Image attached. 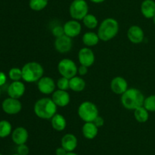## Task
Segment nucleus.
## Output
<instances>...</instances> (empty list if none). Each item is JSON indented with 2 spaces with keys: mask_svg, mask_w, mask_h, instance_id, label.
<instances>
[{
  "mask_svg": "<svg viewBox=\"0 0 155 155\" xmlns=\"http://www.w3.org/2000/svg\"><path fill=\"white\" fill-rule=\"evenodd\" d=\"M127 37L133 43L139 44L143 42L145 33L141 27L138 25H133L127 30Z\"/></svg>",
  "mask_w": 155,
  "mask_h": 155,
  "instance_id": "14",
  "label": "nucleus"
},
{
  "mask_svg": "<svg viewBox=\"0 0 155 155\" xmlns=\"http://www.w3.org/2000/svg\"><path fill=\"white\" fill-rule=\"evenodd\" d=\"M58 89L63 90V91H68L70 89V79L64 77H61L56 83Z\"/></svg>",
  "mask_w": 155,
  "mask_h": 155,
  "instance_id": "30",
  "label": "nucleus"
},
{
  "mask_svg": "<svg viewBox=\"0 0 155 155\" xmlns=\"http://www.w3.org/2000/svg\"><path fill=\"white\" fill-rule=\"evenodd\" d=\"M6 81H7L6 74L2 71H0V87L4 85L6 83Z\"/></svg>",
  "mask_w": 155,
  "mask_h": 155,
  "instance_id": "35",
  "label": "nucleus"
},
{
  "mask_svg": "<svg viewBox=\"0 0 155 155\" xmlns=\"http://www.w3.org/2000/svg\"><path fill=\"white\" fill-rule=\"evenodd\" d=\"M12 155H19L18 153H15V154H12Z\"/></svg>",
  "mask_w": 155,
  "mask_h": 155,
  "instance_id": "40",
  "label": "nucleus"
},
{
  "mask_svg": "<svg viewBox=\"0 0 155 155\" xmlns=\"http://www.w3.org/2000/svg\"><path fill=\"white\" fill-rule=\"evenodd\" d=\"M58 71L61 77L71 79L78 74V66L72 59L64 58L58 64Z\"/></svg>",
  "mask_w": 155,
  "mask_h": 155,
  "instance_id": "6",
  "label": "nucleus"
},
{
  "mask_svg": "<svg viewBox=\"0 0 155 155\" xmlns=\"http://www.w3.org/2000/svg\"><path fill=\"white\" fill-rule=\"evenodd\" d=\"M30 153V148L26 144H20L17 147V153L19 155H28Z\"/></svg>",
  "mask_w": 155,
  "mask_h": 155,
  "instance_id": "32",
  "label": "nucleus"
},
{
  "mask_svg": "<svg viewBox=\"0 0 155 155\" xmlns=\"http://www.w3.org/2000/svg\"><path fill=\"white\" fill-rule=\"evenodd\" d=\"M56 83L49 76H42L37 81V88L40 93L45 95L52 94L55 91Z\"/></svg>",
  "mask_w": 155,
  "mask_h": 155,
  "instance_id": "8",
  "label": "nucleus"
},
{
  "mask_svg": "<svg viewBox=\"0 0 155 155\" xmlns=\"http://www.w3.org/2000/svg\"><path fill=\"white\" fill-rule=\"evenodd\" d=\"M88 67L80 65L78 67V74L80 76H84L88 73Z\"/></svg>",
  "mask_w": 155,
  "mask_h": 155,
  "instance_id": "34",
  "label": "nucleus"
},
{
  "mask_svg": "<svg viewBox=\"0 0 155 155\" xmlns=\"http://www.w3.org/2000/svg\"><path fill=\"white\" fill-rule=\"evenodd\" d=\"M51 99L57 106L65 107L68 106L71 102V96L68 91L63 90H55L51 94Z\"/></svg>",
  "mask_w": 155,
  "mask_h": 155,
  "instance_id": "13",
  "label": "nucleus"
},
{
  "mask_svg": "<svg viewBox=\"0 0 155 155\" xmlns=\"http://www.w3.org/2000/svg\"><path fill=\"white\" fill-rule=\"evenodd\" d=\"M22 79L27 83L37 82L44 74V68L37 62H29L21 68Z\"/></svg>",
  "mask_w": 155,
  "mask_h": 155,
  "instance_id": "4",
  "label": "nucleus"
},
{
  "mask_svg": "<svg viewBox=\"0 0 155 155\" xmlns=\"http://www.w3.org/2000/svg\"><path fill=\"white\" fill-rule=\"evenodd\" d=\"M82 40H83V44L86 47L90 48L92 46H96L99 43L100 38L98 36V33H95V32L88 31L86 32L83 35Z\"/></svg>",
  "mask_w": 155,
  "mask_h": 155,
  "instance_id": "22",
  "label": "nucleus"
},
{
  "mask_svg": "<svg viewBox=\"0 0 155 155\" xmlns=\"http://www.w3.org/2000/svg\"><path fill=\"white\" fill-rule=\"evenodd\" d=\"M86 81L81 76H74L70 79V89L74 92H82L86 88Z\"/></svg>",
  "mask_w": 155,
  "mask_h": 155,
  "instance_id": "23",
  "label": "nucleus"
},
{
  "mask_svg": "<svg viewBox=\"0 0 155 155\" xmlns=\"http://www.w3.org/2000/svg\"><path fill=\"white\" fill-rule=\"evenodd\" d=\"M26 91L25 84L21 81H13L8 88V94L9 97H12L15 99L21 98L24 96Z\"/></svg>",
  "mask_w": 155,
  "mask_h": 155,
  "instance_id": "16",
  "label": "nucleus"
},
{
  "mask_svg": "<svg viewBox=\"0 0 155 155\" xmlns=\"http://www.w3.org/2000/svg\"><path fill=\"white\" fill-rule=\"evenodd\" d=\"M68 151L63 147H58L55 150V155H66Z\"/></svg>",
  "mask_w": 155,
  "mask_h": 155,
  "instance_id": "36",
  "label": "nucleus"
},
{
  "mask_svg": "<svg viewBox=\"0 0 155 155\" xmlns=\"http://www.w3.org/2000/svg\"><path fill=\"white\" fill-rule=\"evenodd\" d=\"M2 110L8 115H15L19 113L22 109V104L19 99H15L12 97L6 98L2 104Z\"/></svg>",
  "mask_w": 155,
  "mask_h": 155,
  "instance_id": "9",
  "label": "nucleus"
},
{
  "mask_svg": "<svg viewBox=\"0 0 155 155\" xmlns=\"http://www.w3.org/2000/svg\"><path fill=\"white\" fill-rule=\"evenodd\" d=\"M51 33L52 35L55 38L59 37V36H61L63 35H64V27L63 26L61 25H56L51 29Z\"/></svg>",
  "mask_w": 155,
  "mask_h": 155,
  "instance_id": "31",
  "label": "nucleus"
},
{
  "mask_svg": "<svg viewBox=\"0 0 155 155\" xmlns=\"http://www.w3.org/2000/svg\"><path fill=\"white\" fill-rule=\"evenodd\" d=\"M77 113L84 122H93L98 115V109L93 102L86 100L80 103L77 109Z\"/></svg>",
  "mask_w": 155,
  "mask_h": 155,
  "instance_id": "5",
  "label": "nucleus"
},
{
  "mask_svg": "<svg viewBox=\"0 0 155 155\" xmlns=\"http://www.w3.org/2000/svg\"><path fill=\"white\" fill-rule=\"evenodd\" d=\"M119 29V23L116 19L107 18L100 23L97 33L99 36L100 40L107 42L117 35Z\"/></svg>",
  "mask_w": 155,
  "mask_h": 155,
  "instance_id": "3",
  "label": "nucleus"
},
{
  "mask_svg": "<svg viewBox=\"0 0 155 155\" xmlns=\"http://www.w3.org/2000/svg\"><path fill=\"white\" fill-rule=\"evenodd\" d=\"M54 48L58 53L64 54L71 50L73 47L72 38L69 37L67 35H63L61 36L55 38L54 43Z\"/></svg>",
  "mask_w": 155,
  "mask_h": 155,
  "instance_id": "11",
  "label": "nucleus"
},
{
  "mask_svg": "<svg viewBox=\"0 0 155 155\" xmlns=\"http://www.w3.org/2000/svg\"><path fill=\"white\" fill-rule=\"evenodd\" d=\"M8 76L13 81H18L22 79V70L19 68H12L9 70Z\"/></svg>",
  "mask_w": 155,
  "mask_h": 155,
  "instance_id": "29",
  "label": "nucleus"
},
{
  "mask_svg": "<svg viewBox=\"0 0 155 155\" xmlns=\"http://www.w3.org/2000/svg\"><path fill=\"white\" fill-rule=\"evenodd\" d=\"M64 34L71 38H74L80 34L82 31V25L77 20H70L63 25Z\"/></svg>",
  "mask_w": 155,
  "mask_h": 155,
  "instance_id": "12",
  "label": "nucleus"
},
{
  "mask_svg": "<svg viewBox=\"0 0 155 155\" xmlns=\"http://www.w3.org/2000/svg\"><path fill=\"white\" fill-rule=\"evenodd\" d=\"M12 132V124L7 120H1L0 121V138H6L9 135H11Z\"/></svg>",
  "mask_w": 155,
  "mask_h": 155,
  "instance_id": "26",
  "label": "nucleus"
},
{
  "mask_svg": "<svg viewBox=\"0 0 155 155\" xmlns=\"http://www.w3.org/2000/svg\"><path fill=\"white\" fill-rule=\"evenodd\" d=\"M0 95H1V91H0Z\"/></svg>",
  "mask_w": 155,
  "mask_h": 155,
  "instance_id": "41",
  "label": "nucleus"
},
{
  "mask_svg": "<svg viewBox=\"0 0 155 155\" xmlns=\"http://www.w3.org/2000/svg\"><path fill=\"white\" fill-rule=\"evenodd\" d=\"M0 155H2V153H0Z\"/></svg>",
  "mask_w": 155,
  "mask_h": 155,
  "instance_id": "42",
  "label": "nucleus"
},
{
  "mask_svg": "<svg viewBox=\"0 0 155 155\" xmlns=\"http://www.w3.org/2000/svg\"><path fill=\"white\" fill-rule=\"evenodd\" d=\"M128 88V82L124 77L117 76L110 81V89L112 92L118 95H122Z\"/></svg>",
  "mask_w": 155,
  "mask_h": 155,
  "instance_id": "15",
  "label": "nucleus"
},
{
  "mask_svg": "<svg viewBox=\"0 0 155 155\" xmlns=\"http://www.w3.org/2000/svg\"><path fill=\"white\" fill-rule=\"evenodd\" d=\"M61 147H63L68 152H72L77 148L78 145V140L77 137L71 133H67L62 137Z\"/></svg>",
  "mask_w": 155,
  "mask_h": 155,
  "instance_id": "18",
  "label": "nucleus"
},
{
  "mask_svg": "<svg viewBox=\"0 0 155 155\" xmlns=\"http://www.w3.org/2000/svg\"><path fill=\"white\" fill-rule=\"evenodd\" d=\"M69 13L72 19L82 21L89 14V5L85 0H74L70 5Z\"/></svg>",
  "mask_w": 155,
  "mask_h": 155,
  "instance_id": "7",
  "label": "nucleus"
},
{
  "mask_svg": "<svg viewBox=\"0 0 155 155\" xmlns=\"http://www.w3.org/2000/svg\"><path fill=\"white\" fill-rule=\"evenodd\" d=\"M29 138L28 131L22 126L17 127L12 132V139L17 145L26 144Z\"/></svg>",
  "mask_w": 155,
  "mask_h": 155,
  "instance_id": "17",
  "label": "nucleus"
},
{
  "mask_svg": "<svg viewBox=\"0 0 155 155\" xmlns=\"http://www.w3.org/2000/svg\"><path fill=\"white\" fill-rule=\"evenodd\" d=\"M83 135L88 140H92L98 135V128L92 122H85L82 127Z\"/></svg>",
  "mask_w": 155,
  "mask_h": 155,
  "instance_id": "19",
  "label": "nucleus"
},
{
  "mask_svg": "<svg viewBox=\"0 0 155 155\" xmlns=\"http://www.w3.org/2000/svg\"><path fill=\"white\" fill-rule=\"evenodd\" d=\"M57 105L49 97L39 99L33 106L35 115L42 119H51L57 113Z\"/></svg>",
  "mask_w": 155,
  "mask_h": 155,
  "instance_id": "2",
  "label": "nucleus"
},
{
  "mask_svg": "<svg viewBox=\"0 0 155 155\" xmlns=\"http://www.w3.org/2000/svg\"><path fill=\"white\" fill-rule=\"evenodd\" d=\"M89 1L92 2L93 3H95V4H99V3L104 2L105 0H89Z\"/></svg>",
  "mask_w": 155,
  "mask_h": 155,
  "instance_id": "37",
  "label": "nucleus"
},
{
  "mask_svg": "<svg viewBox=\"0 0 155 155\" xmlns=\"http://www.w3.org/2000/svg\"><path fill=\"white\" fill-rule=\"evenodd\" d=\"M66 155H78V154H77V153H76L75 152L72 151V152H68Z\"/></svg>",
  "mask_w": 155,
  "mask_h": 155,
  "instance_id": "38",
  "label": "nucleus"
},
{
  "mask_svg": "<svg viewBox=\"0 0 155 155\" xmlns=\"http://www.w3.org/2000/svg\"><path fill=\"white\" fill-rule=\"evenodd\" d=\"M145 99V96L140 90L131 88H128L121 95L120 101L125 109L134 111L137 108L143 106Z\"/></svg>",
  "mask_w": 155,
  "mask_h": 155,
  "instance_id": "1",
  "label": "nucleus"
},
{
  "mask_svg": "<svg viewBox=\"0 0 155 155\" xmlns=\"http://www.w3.org/2000/svg\"><path fill=\"white\" fill-rule=\"evenodd\" d=\"M134 117L138 122H146L149 119V112L143 106L137 108L134 111Z\"/></svg>",
  "mask_w": 155,
  "mask_h": 155,
  "instance_id": "24",
  "label": "nucleus"
},
{
  "mask_svg": "<svg viewBox=\"0 0 155 155\" xmlns=\"http://www.w3.org/2000/svg\"><path fill=\"white\" fill-rule=\"evenodd\" d=\"M48 0H30L29 6L33 11L39 12L48 5Z\"/></svg>",
  "mask_w": 155,
  "mask_h": 155,
  "instance_id": "27",
  "label": "nucleus"
},
{
  "mask_svg": "<svg viewBox=\"0 0 155 155\" xmlns=\"http://www.w3.org/2000/svg\"><path fill=\"white\" fill-rule=\"evenodd\" d=\"M143 106L148 112H155V95L148 96L145 99Z\"/></svg>",
  "mask_w": 155,
  "mask_h": 155,
  "instance_id": "28",
  "label": "nucleus"
},
{
  "mask_svg": "<svg viewBox=\"0 0 155 155\" xmlns=\"http://www.w3.org/2000/svg\"><path fill=\"white\" fill-rule=\"evenodd\" d=\"M78 60L80 65L89 68L95 63V53L89 47H83L78 53Z\"/></svg>",
  "mask_w": 155,
  "mask_h": 155,
  "instance_id": "10",
  "label": "nucleus"
},
{
  "mask_svg": "<svg viewBox=\"0 0 155 155\" xmlns=\"http://www.w3.org/2000/svg\"><path fill=\"white\" fill-rule=\"evenodd\" d=\"M141 12L145 18H154L155 15V2L154 0H144L141 5Z\"/></svg>",
  "mask_w": 155,
  "mask_h": 155,
  "instance_id": "20",
  "label": "nucleus"
},
{
  "mask_svg": "<svg viewBox=\"0 0 155 155\" xmlns=\"http://www.w3.org/2000/svg\"><path fill=\"white\" fill-rule=\"evenodd\" d=\"M82 21H83L85 27L88 29H90V30L96 28L98 25V21L96 16H95L92 14H87L84 17V18L82 20Z\"/></svg>",
  "mask_w": 155,
  "mask_h": 155,
  "instance_id": "25",
  "label": "nucleus"
},
{
  "mask_svg": "<svg viewBox=\"0 0 155 155\" xmlns=\"http://www.w3.org/2000/svg\"><path fill=\"white\" fill-rule=\"evenodd\" d=\"M51 126L57 132H62L66 129L67 120L63 115L56 113L51 119Z\"/></svg>",
  "mask_w": 155,
  "mask_h": 155,
  "instance_id": "21",
  "label": "nucleus"
},
{
  "mask_svg": "<svg viewBox=\"0 0 155 155\" xmlns=\"http://www.w3.org/2000/svg\"><path fill=\"white\" fill-rule=\"evenodd\" d=\"M152 19H153V22H154V24H155V15L154 16V18H152Z\"/></svg>",
  "mask_w": 155,
  "mask_h": 155,
  "instance_id": "39",
  "label": "nucleus"
},
{
  "mask_svg": "<svg viewBox=\"0 0 155 155\" xmlns=\"http://www.w3.org/2000/svg\"><path fill=\"white\" fill-rule=\"evenodd\" d=\"M92 122H93L94 124H95V126H96L97 127H98V129H99V128L102 127V126H104V119L102 118V117L100 116V115H98V116H97L96 118H95V119H94V121Z\"/></svg>",
  "mask_w": 155,
  "mask_h": 155,
  "instance_id": "33",
  "label": "nucleus"
}]
</instances>
